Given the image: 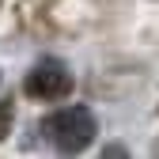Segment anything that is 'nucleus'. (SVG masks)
I'll list each match as a JSON object with an SVG mask.
<instances>
[{
  "mask_svg": "<svg viewBox=\"0 0 159 159\" xmlns=\"http://www.w3.org/2000/svg\"><path fill=\"white\" fill-rule=\"evenodd\" d=\"M8 129H11V102H0V140L8 136Z\"/></svg>",
  "mask_w": 159,
  "mask_h": 159,
  "instance_id": "7ed1b4c3",
  "label": "nucleus"
},
{
  "mask_svg": "<svg viewBox=\"0 0 159 159\" xmlns=\"http://www.w3.org/2000/svg\"><path fill=\"white\" fill-rule=\"evenodd\" d=\"M42 133H46V140L57 152L76 155V152L91 148L95 133H98V121H95V114L87 106H61V110H53L42 121Z\"/></svg>",
  "mask_w": 159,
  "mask_h": 159,
  "instance_id": "f257e3e1",
  "label": "nucleus"
},
{
  "mask_svg": "<svg viewBox=\"0 0 159 159\" xmlns=\"http://www.w3.org/2000/svg\"><path fill=\"white\" fill-rule=\"evenodd\" d=\"M23 91L38 102H61V98L72 95V72L65 61H57V57H42L23 80Z\"/></svg>",
  "mask_w": 159,
  "mask_h": 159,
  "instance_id": "f03ea898",
  "label": "nucleus"
}]
</instances>
